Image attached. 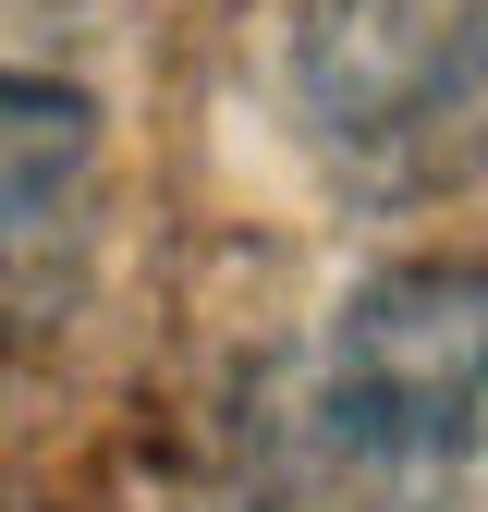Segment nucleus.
I'll use <instances>...</instances> for the list:
<instances>
[{"label":"nucleus","instance_id":"obj_1","mask_svg":"<svg viewBox=\"0 0 488 512\" xmlns=\"http://www.w3.org/2000/svg\"><path fill=\"white\" fill-rule=\"evenodd\" d=\"M488 452V269H379L293 354L269 476L293 512H452Z\"/></svg>","mask_w":488,"mask_h":512},{"label":"nucleus","instance_id":"obj_2","mask_svg":"<svg viewBox=\"0 0 488 512\" xmlns=\"http://www.w3.org/2000/svg\"><path fill=\"white\" fill-rule=\"evenodd\" d=\"M98 232V110L49 74H0V354L49 330Z\"/></svg>","mask_w":488,"mask_h":512}]
</instances>
